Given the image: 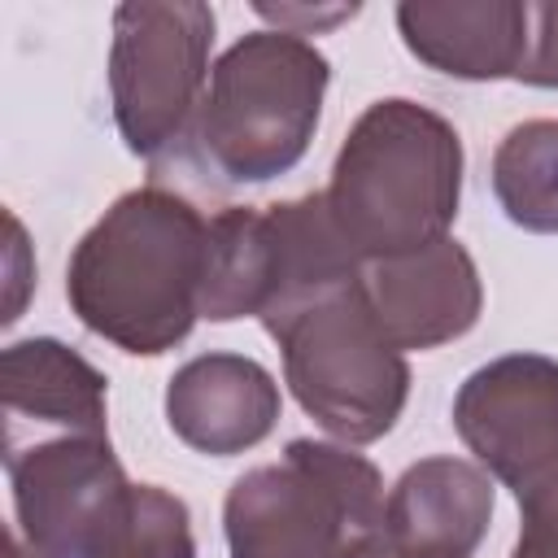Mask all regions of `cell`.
Here are the masks:
<instances>
[{
	"mask_svg": "<svg viewBox=\"0 0 558 558\" xmlns=\"http://www.w3.org/2000/svg\"><path fill=\"white\" fill-rule=\"evenodd\" d=\"M279 410L283 397L275 375L244 353H196L166 384L170 432L205 458L257 449L275 432Z\"/></svg>",
	"mask_w": 558,
	"mask_h": 558,
	"instance_id": "cell-11",
	"label": "cell"
},
{
	"mask_svg": "<svg viewBox=\"0 0 558 558\" xmlns=\"http://www.w3.org/2000/svg\"><path fill=\"white\" fill-rule=\"evenodd\" d=\"M514 83L558 87V0L527 4V52Z\"/></svg>",
	"mask_w": 558,
	"mask_h": 558,
	"instance_id": "cell-18",
	"label": "cell"
},
{
	"mask_svg": "<svg viewBox=\"0 0 558 558\" xmlns=\"http://www.w3.org/2000/svg\"><path fill=\"white\" fill-rule=\"evenodd\" d=\"M87 558H196L187 501L161 484H126L96 527Z\"/></svg>",
	"mask_w": 558,
	"mask_h": 558,
	"instance_id": "cell-16",
	"label": "cell"
},
{
	"mask_svg": "<svg viewBox=\"0 0 558 558\" xmlns=\"http://www.w3.org/2000/svg\"><path fill=\"white\" fill-rule=\"evenodd\" d=\"M519 501V536L510 558H558V471L514 497Z\"/></svg>",
	"mask_w": 558,
	"mask_h": 558,
	"instance_id": "cell-17",
	"label": "cell"
},
{
	"mask_svg": "<svg viewBox=\"0 0 558 558\" xmlns=\"http://www.w3.org/2000/svg\"><path fill=\"white\" fill-rule=\"evenodd\" d=\"M4 558H39V554H35L17 532H4Z\"/></svg>",
	"mask_w": 558,
	"mask_h": 558,
	"instance_id": "cell-22",
	"label": "cell"
},
{
	"mask_svg": "<svg viewBox=\"0 0 558 558\" xmlns=\"http://www.w3.org/2000/svg\"><path fill=\"white\" fill-rule=\"evenodd\" d=\"M357 13V4H336V9H305V4H257V17L275 22V31H288V35H314V31H327L336 22H349Z\"/></svg>",
	"mask_w": 558,
	"mask_h": 558,
	"instance_id": "cell-19",
	"label": "cell"
},
{
	"mask_svg": "<svg viewBox=\"0 0 558 558\" xmlns=\"http://www.w3.org/2000/svg\"><path fill=\"white\" fill-rule=\"evenodd\" d=\"M392 17L414 61L462 83L514 78L527 52V0H401Z\"/></svg>",
	"mask_w": 558,
	"mask_h": 558,
	"instance_id": "cell-13",
	"label": "cell"
},
{
	"mask_svg": "<svg viewBox=\"0 0 558 558\" xmlns=\"http://www.w3.org/2000/svg\"><path fill=\"white\" fill-rule=\"evenodd\" d=\"M4 453L48 436H109V379L57 336H26L0 353Z\"/></svg>",
	"mask_w": 558,
	"mask_h": 558,
	"instance_id": "cell-10",
	"label": "cell"
},
{
	"mask_svg": "<svg viewBox=\"0 0 558 558\" xmlns=\"http://www.w3.org/2000/svg\"><path fill=\"white\" fill-rule=\"evenodd\" d=\"M209 218L179 192H122L74 244L65 301L74 318L131 357L183 344L201 318Z\"/></svg>",
	"mask_w": 558,
	"mask_h": 558,
	"instance_id": "cell-1",
	"label": "cell"
},
{
	"mask_svg": "<svg viewBox=\"0 0 558 558\" xmlns=\"http://www.w3.org/2000/svg\"><path fill=\"white\" fill-rule=\"evenodd\" d=\"M493 196L514 227L558 235V118H527L501 135L493 153Z\"/></svg>",
	"mask_w": 558,
	"mask_h": 558,
	"instance_id": "cell-15",
	"label": "cell"
},
{
	"mask_svg": "<svg viewBox=\"0 0 558 558\" xmlns=\"http://www.w3.org/2000/svg\"><path fill=\"white\" fill-rule=\"evenodd\" d=\"M384 523V480L340 440H288L279 462L244 471L222 501L231 558H336Z\"/></svg>",
	"mask_w": 558,
	"mask_h": 558,
	"instance_id": "cell-5",
	"label": "cell"
},
{
	"mask_svg": "<svg viewBox=\"0 0 558 558\" xmlns=\"http://www.w3.org/2000/svg\"><path fill=\"white\" fill-rule=\"evenodd\" d=\"M331 61L301 35L262 26L240 35L209 70L192 126L201 161L222 183H270L305 153L323 118Z\"/></svg>",
	"mask_w": 558,
	"mask_h": 558,
	"instance_id": "cell-3",
	"label": "cell"
},
{
	"mask_svg": "<svg viewBox=\"0 0 558 558\" xmlns=\"http://www.w3.org/2000/svg\"><path fill=\"white\" fill-rule=\"evenodd\" d=\"M22 257H26V231L22 222L9 214V310H4V327H13L22 318V288L35 279V270H22Z\"/></svg>",
	"mask_w": 558,
	"mask_h": 558,
	"instance_id": "cell-20",
	"label": "cell"
},
{
	"mask_svg": "<svg viewBox=\"0 0 558 558\" xmlns=\"http://www.w3.org/2000/svg\"><path fill=\"white\" fill-rule=\"evenodd\" d=\"M493 475L480 462L436 453L410 462L384 497L379 532L427 558H471L493 523Z\"/></svg>",
	"mask_w": 558,
	"mask_h": 558,
	"instance_id": "cell-12",
	"label": "cell"
},
{
	"mask_svg": "<svg viewBox=\"0 0 558 558\" xmlns=\"http://www.w3.org/2000/svg\"><path fill=\"white\" fill-rule=\"evenodd\" d=\"M13 532L39 558H87V545L131 484L109 436H48L4 453Z\"/></svg>",
	"mask_w": 558,
	"mask_h": 558,
	"instance_id": "cell-8",
	"label": "cell"
},
{
	"mask_svg": "<svg viewBox=\"0 0 558 558\" xmlns=\"http://www.w3.org/2000/svg\"><path fill=\"white\" fill-rule=\"evenodd\" d=\"M270 305V227L266 205H227L209 218L201 318H262Z\"/></svg>",
	"mask_w": 558,
	"mask_h": 558,
	"instance_id": "cell-14",
	"label": "cell"
},
{
	"mask_svg": "<svg viewBox=\"0 0 558 558\" xmlns=\"http://www.w3.org/2000/svg\"><path fill=\"white\" fill-rule=\"evenodd\" d=\"M453 432L514 497L558 471V357L501 353L453 392Z\"/></svg>",
	"mask_w": 558,
	"mask_h": 558,
	"instance_id": "cell-7",
	"label": "cell"
},
{
	"mask_svg": "<svg viewBox=\"0 0 558 558\" xmlns=\"http://www.w3.org/2000/svg\"><path fill=\"white\" fill-rule=\"evenodd\" d=\"M462 135L410 96L371 100L349 126L323 201L362 266L449 235L462 205Z\"/></svg>",
	"mask_w": 558,
	"mask_h": 558,
	"instance_id": "cell-2",
	"label": "cell"
},
{
	"mask_svg": "<svg viewBox=\"0 0 558 558\" xmlns=\"http://www.w3.org/2000/svg\"><path fill=\"white\" fill-rule=\"evenodd\" d=\"M218 17L201 0H126L113 9L109 105L126 153L157 161L192 140Z\"/></svg>",
	"mask_w": 558,
	"mask_h": 558,
	"instance_id": "cell-6",
	"label": "cell"
},
{
	"mask_svg": "<svg viewBox=\"0 0 558 558\" xmlns=\"http://www.w3.org/2000/svg\"><path fill=\"white\" fill-rule=\"evenodd\" d=\"M366 296L401 353L440 349L466 336L484 310L480 266L462 240L445 235L418 253L371 262L362 270Z\"/></svg>",
	"mask_w": 558,
	"mask_h": 558,
	"instance_id": "cell-9",
	"label": "cell"
},
{
	"mask_svg": "<svg viewBox=\"0 0 558 558\" xmlns=\"http://www.w3.org/2000/svg\"><path fill=\"white\" fill-rule=\"evenodd\" d=\"M283 353L296 405L340 445L384 440L410 397V362L384 331L366 283L327 288L262 323Z\"/></svg>",
	"mask_w": 558,
	"mask_h": 558,
	"instance_id": "cell-4",
	"label": "cell"
},
{
	"mask_svg": "<svg viewBox=\"0 0 558 558\" xmlns=\"http://www.w3.org/2000/svg\"><path fill=\"white\" fill-rule=\"evenodd\" d=\"M336 558H427V554H410V549H401V545H392L379 527L375 532H362V536H353Z\"/></svg>",
	"mask_w": 558,
	"mask_h": 558,
	"instance_id": "cell-21",
	"label": "cell"
}]
</instances>
